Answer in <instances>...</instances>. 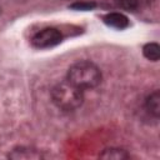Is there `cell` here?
Listing matches in <instances>:
<instances>
[{
	"label": "cell",
	"instance_id": "1",
	"mask_svg": "<svg viewBox=\"0 0 160 160\" xmlns=\"http://www.w3.org/2000/svg\"><path fill=\"white\" fill-rule=\"evenodd\" d=\"M66 79L81 90L92 89L101 82V72L94 62L80 60L69 68Z\"/></svg>",
	"mask_w": 160,
	"mask_h": 160
},
{
	"label": "cell",
	"instance_id": "2",
	"mask_svg": "<svg viewBox=\"0 0 160 160\" xmlns=\"http://www.w3.org/2000/svg\"><path fill=\"white\" fill-rule=\"evenodd\" d=\"M84 90L71 84L68 79L64 81L58 82L51 90V98L54 104L64 110V111H72L81 106L84 100Z\"/></svg>",
	"mask_w": 160,
	"mask_h": 160
},
{
	"label": "cell",
	"instance_id": "3",
	"mask_svg": "<svg viewBox=\"0 0 160 160\" xmlns=\"http://www.w3.org/2000/svg\"><path fill=\"white\" fill-rule=\"evenodd\" d=\"M61 40H62V35L58 29L46 28L38 31L31 38V44L38 49H45V48H51L60 44Z\"/></svg>",
	"mask_w": 160,
	"mask_h": 160
},
{
	"label": "cell",
	"instance_id": "4",
	"mask_svg": "<svg viewBox=\"0 0 160 160\" xmlns=\"http://www.w3.org/2000/svg\"><path fill=\"white\" fill-rule=\"evenodd\" d=\"M104 22L108 26H111V28L119 29V30L126 29L129 26V19L124 14H120V12H110V14H106L104 16Z\"/></svg>",
	"mask_w": 160,
	"mask_h": 160
},
{
	"label": "cell",
	"instance_id": "5",
	"mask_svg": "<svg viewBox=\"0 0 160 160\" xmlns=\"http://www.w3.org/2000/svg\"><path fill=\"white\" fill-rule=\"evenodd\" d=\"M145 105H146L148 111L152 116L159 118V115H160V92H159V90H155L154 92H151L148 96Z\"/></svg>",
	"mask_w": 160,
	"mask_h": 160
},
{
	"label": "cell",
	"instance_id": "6",
	"mask_svg": "<svg viewBox=\"0 0 160 160\" xmlns=\"http://www.w3.org/2000/svg\"><path fill=\"white\" fill-rule=\"evenodd\" d=\"M9 158L16 159V160H19V159H39V158H41V155L36 150H32V149L18 148V149H14L9 154Z\"/></svg>",
	"mask_w": 160,
	"mask_h": 160
},
{
	"label": "cell",
	"instance_id": "7",
	"mask_svg": "<svg viewBox=\"0 0 160 160\" xmlns=\"http://www.w3.org/2000/svg\"><path fill=\"white\" fill-rule=\"evenodd\" d=\"M100 158L101 159H110V160H122V159H128L129 154L122 149L110 148V149H105L100 154Z\"/></svg>",
	"mask_w": 160,
	"mask_h": 160
},
{
	"label": "cell",
	"instance_id": "8",
	"mask_svg": "<svg viewBox=\"0 0 160 160\" xmlns=\"http://www.w3.org/2000/svg\"><path fill=\"white\" fill-rule=\"evenodd\" d=\"M142 54L148 60L158 61L160 59V46L156 42H149L142 48Z\"/></svg>",
	"mask_w": 160,
	"mask_h": 160
},
{
	"label": "cell",
	"instance_id": "9",
	"mask_svg": "<svg viewBox=\"0 0 160 160\" xmlns=\"http://www.w3.org/2000/svg\"><path fill=\"white\" fill-rule=\"evenodd\" d=\"M95 6H96V4H95V2H92V1H78V2L71 4L69 8H70V9H72V10L88 11V10H92Z\"/></svg>",
	"mask_w": 160,
	"mask_h": 160
},
{
	"label": "cell",
	"instance_id": "10",
	"mask_svg": "<svg viewBox=\"0 0 160 160\" xmlns=\"http://www.w3.org/2000/svg\"><path fill=\"white\" fill-rule=\"evenodd\" d=\"M116 4L126 10H135L138 8V0H115Z\"/></svg>",
	"mask_w": 160,
	"mask_h": 160
}]
</instances>
